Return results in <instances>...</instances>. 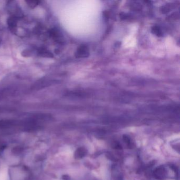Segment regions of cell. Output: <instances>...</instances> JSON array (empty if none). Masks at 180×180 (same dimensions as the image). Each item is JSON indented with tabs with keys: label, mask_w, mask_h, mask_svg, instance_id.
<instances>
[{
	"label": "cell",
	"mask_w": 180,
	"mask_h": 180,
	"mask_svg": "<svg viewBox=\"0 0 180 180\" xmlns=\"http://www.w3.org/2000/svg\"><path fill=\"white\" fill-rule=\"evenodd\" d=\"M155 176L158 179H163L165 176V171L164 168H158L155 172Z\"/></svg>",
	"instance_id": "7a4b0ae2"
},
{
	"label": "cell",
	"mask_w": 180,
	"mask_h": 180,
	"mask_svg": "<svg viewBox=\"0 0 180 180\" xmlns=\"http://www.w3.org/2000/svg\"><path fill=\"white\" fill-rule=\"evenodd\" d=\"M26 2L28 3L30 7H35L39 3V1H26Z\"/></svg>",
	"instance_id": "8992f818"
},
{
	"label": "cell",
	"mask_w": 180,
	"mask_h": 180,
	"mask_svg": "<svg viewBox=\"0 0 180 180\" xmlns=\"http://www.w3.org/2000/svg\"><path fill=\"white\" fill-rule=\"evenodd\" d=\"M7 171L5 169L0 171V180H6L7 178Z\"/></svg>",
	"instance_id": "5b68a950"
},
{
	"label": "cell",
	"mask_w": 180,
	"mask_h": 180,
	"mask_svg": "<svg viewBox=\"0 0 180 180\" xmlns=\"http://www.w3.org/2000/svg\"><path fill=\"white\" fill-rule=\"evenodd\" d=\"M89 55V49L87 46L82 45L78 48L76 53V57L77 58H86Z\"/></svg>",
	"instance_id": "6da1fadb"
},
{
	"label": "cell",
	"mask_w": 180,
	"mask_h": 180,
	"mask_svg": "<svg viewBox=\"0 0 180 180\" xmlns=\"http://www.w3.org/2000/svg\"><path fill=\"white\" fill-rule=\"evenodd\" d=\"M86 150L84 148H80L78 149L77 151H76L75 153V156L77 158H83L85 155L86 154Z\"/></svg>",
	"instance_id": "277c9868"
},
{
	"label": "cell",
	"mask_w": 180,
	"mask_h": 180,
	"mask_svg": "<svg viewBox=\"0 0 180 180\" xmlns=\"http://www.w3.org/2000/svg\"><path fill=\"white\" fill-rule=\"evenodd\" d=\"M152 33H153L158 37H162L163 36V32L161 28L158 26H155L152 28L151 30Z\"/></svg>",
	"instance_id": "3957f363"
}]
</instances>
